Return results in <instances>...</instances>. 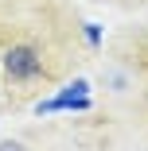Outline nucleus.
Segmentation results:
<instances>
[{
	"label": "nucleus",
	"instance_id": "nucleus-2",
	"mask_svg": "<svg viewBox=\"0 0 148 151\" xmlns=\"http://www.w3.org/2000/svg\"><path fill=\"white\" fill-rule=\"evenodd\" d=\"M86 39H90V47L101 43V31H98V23H86Z\"/></svg>",
	"mask_w": 148,
	"mask_h": 151
},
{
	"label": "nucleus",
	"instance_id": "nucleus-3",
	"mask_svg": "<svg viewBox=\"0 0 148 151\" xmlns=\"http://www.w3.org/2000/svg\"><path fill=\"white\" fill-rule=\"evenodd\" d=\"M0 151H23V143H16V139H4V143H0Z\"/></svg>",
	"mask_w": 148,
	"mask_h": 151
},
{
	"label": "nucleus",
	"instance_id": "nucleus-1",
	"mask_svg": "<svg viewBox=\"0 0 148 151\" xmlns=\"http://www.w3.org/2000/svg\"><path fill=\"white\" fill-rule=\"evenodd\" d=\"M47 66V58L35 43H12L4 50V78L16 81V85H27V81H35Z\"/></svg>",
	"mask_w": 148,
	"mask_h": 151
}]
</instances>
